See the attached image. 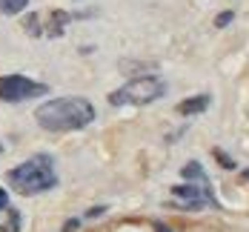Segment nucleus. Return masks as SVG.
<instances>
[{
  "mask_svg": "<svg viewBox=\"0 0 249 232\" xmlns=\"http://www.w3.org/2000/svg\"><path fill=\"white\" fill-rule=\"evenodd\" d=\"M35 121L46 132H75L83 129L95 121V106L86 98H54L46 101L43 106H37Z\"/></svg>",
  "mask_w": 249,
  "mask_h": 232,
  "instance_id": "nucleus-1",
  "label": "nucleus"
},
{
  "mask_svg": "<svg viewBox=\"0 0 249 232\" xmlns=\"http://www.w3.org/2000/svg\"><path fill=\"white\" fill-rule=\"evenodd\" d=\"M6 178H9V186H12L15 192H20V195H40V192H46V189H52V186L57 183L54 161H52V155H46V152L32 155L29 161L18 163Z\"/></svg>",
  "mask_w": 249,
  "mask_h": 232,
  "instance_id": "nucleus-2",
  "label": "nucleus"
},
{
  "mask_svg": "<svg viewBox=\"0 0 249 232\" xmlns=\"http://www.w3.org/2000/svg\"><path fill=\"white\" fill-rule=\"evenodd\" d=\"M163 95H166V80L163 77L141 75L124 83L121 89H115L109 95V103L112 106H143V103H152L158 98H163Z\"/></svg>",
  "mask_w": 249,
  "mask_h": 232,
  "instance_id": "nucleus-3",
  "label": "nucleus"
},
{
  "mask_svg": "<svg viewBox=\"0 0 249 232\" xmlns=\"http://www.w3.org/2000/svg\"><path fill=\"white\" fill-rule=\"evenodd\" d=\"M183 178L189 183L183 186H175L172 189V198H175V206H183V209H200V206H209L215 204V195L209 189V178L203 175L200 163H186L183 166Z\"/></svg>",
  "mask_w": 249,
  "mask_h": 232,
  "instance_id": "nucleus-4",
  "label": "nucleus"
},
{
  "mask_svg": "<svg viewBox=\"0 0 249 232\" xmlns=\"http://www.w3.org/2000/svg\"><path fill=\"white\" fill-rule=\"evenodd\" d=\"M77 15L72 12H60V9H49V12H35L23 18V29L35 37H60L66 32V26L75 20Z\"/></svg>",
  "mask_w": 249,
  "mask_h": 232,
  "instance_id": "nucleus-5",
  "label": "nucleus"
},
{
  "mask_svg": "<svg viewBox=\"0 0 249 232\" xmlns=\"http://www.w3.org/2000/svg\"><path fill=\"white\" fill-rule=\"evenodd\" d=\"M46 92H49L46 83H37L26 75H0V101L6 103H23L32 98H40Z\"/></svg>",
  "mask_w": 249,
  "mask_h": 232,
  "instance_id": "nucleus-6",
  "label": "nucleus"
},
{
  "mask_svg": "<svg viewBox=\"0 0 249 232\" xmlns=\"http://www.w3.org/2000/svg\"><path fill=\"white\" fill-rule=\"evenodd\" d=\"M209 106V95H195V98H186V101L178 106V112L180 115H198Z\"/></svg>",
  "mask_w": 249,
  "mask_h": 232,
  "instance_id": "nucleus-7",
  "label": "nucleus"
},
{
  "mask_svg": "<svg viewBox=\"0 0 249 232\" xmlns=\"http://www.w3.org/2000/svg\"><path fill=\"white\" fill-rule=\"evenodd\" d=\"M29 0H0V15H20Z\"/></svg>",
  "mask_w": 249,
  "mask_h": 232,
  "instance_id": "nucleus-8",
  "label": "nucleus"
},
{
  "mask_svg": "<svg viewBox=\"0 0 249 232\" xmlns=\"http://www.w3.org/2000/svg\"><path fill=\"white\" fill-rule=\"evenodd\" d=\"M229 20H232V12H224V15H221V18L215 20V26H226Z\"/></svg>",
  "mask_w": 249,
  "mask_h": 232,
  "instance_id": "nucleus-9",
  "label": "nucleus"
},
{
  "mask_svg": "<svg viewBox=\"0 0 249 232\" xmlns=\"http://www.w3.org/2000/svg\"><path fill=\"white\" fill-rule=\"evenodd\" d=\"M77 227H80V221H75V218H72V221H66V227H63V232H75Z\"/></svg>",
  "mask_w": 249,
  "mask_h": 232,
  "instance_id": "nucleus-10",
  "label": "nucleus"
},
{
  "mask_svg": "<svg viewBox=\"0 0 249 232\" xmlns=\"http://www.w3.org/2000/svg\"><path fill=\"white\" fill-rule=\"evenodd\" d=\"M9 206V195H6V189H0V209H6Z\"/></svg>",
  "mask_w": 249,
  "mask_h": 232,
  "instance_id": "nucleus-11",
  "label": "nucleus"
},
{
  "mask_svg": "<svg viewBox=\"0 0 249 232\" xmlns=\"http://www.w3.org/2000/svg\"><path fill=\"white\" fill-rule=\"evenodd\" d=\"M155 232H172L166 224H155Z\"/></svg>",
  "mask_w": 249,
  "mask_h": 232,
  "instance_id": "nucleus-12",
  "label": "nucleus"
},
{
  "mask_svg": "<svg viewBox=\"0 0 249 232\" xmlns=\"http://www.w3.org/2000/svg\"><path fill=\"white\" fill-rule=\"evenodd\" d=\"M0 155H3V143H0Z\"/></svg>",
  "mask_w": 249,
  "mask_h": 232,
  "instance_id": "nucleus-13",
  "label": "nucleus"
},
{
  "mask_svg": "<svg viewBox=\"0 0 249 232\" xmlns=\"http://www.w3.org/2000/svg\"><path fill=\"white\" fill-rule=\"evenodd\" d=\"M247 178H249V169H247Z\"/></svg>",
  "mask_w": 249,
  "mask_h": 232,
  "instance_id": "nucleus-14",
  "label": "nucleus"
}]
</instances>
